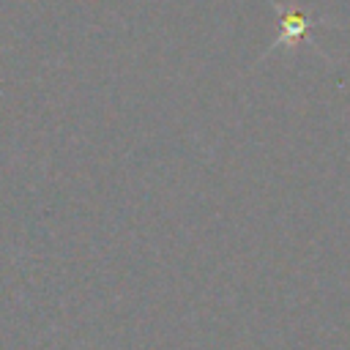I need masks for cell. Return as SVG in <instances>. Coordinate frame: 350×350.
<instances>
[{"label": "cell", "mask_w": 350, "mask_h": 350, "mask_svg": "<svg viewBox=\"0 0 350 350\" xmlns=\"http://www.w3.org/2000/svg\"><path fill=\"white\" fill-rule=\"evenodd\" d=\"M273 8H276V16H279V36L273 38V44L265 49V55L262 57H268L271 52H276V49H282V46H298V44H312V38H309V33H312V27L314 25H320V22H325L323 16H314V14H306V11H301V8H295V5H282V3H276V0H268ZM314 46V44H312ZM260 57V60H262Z\"/></svg>", "instance_id": "cell-1"}]
</instances>
